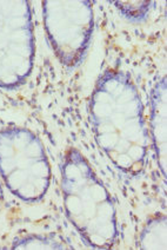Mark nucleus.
Segmentation results:
<instances>
[{
    "mask_svg": "<svg viewBox=\"0 0 167 250\" xmlns=\"http://www.w3.org/2000/svg\"><path fill=\"white\" fill-rule=\"evenodd\" d=\"M63 186L65 206L79 231L92 246H110L115 236L114 208L78 152H71L65 163Z\"/></svg>",
    "mask_w": 167,
    "mask_h": 250,
    "instance_id": "f257e3e1",
    "label": "nucleus"
},
{
    "mask_svg": "<svg viewBox=\"0 0 167 250\" xmlns=\"http://www.w3.org/2000/svg\"><path fill=\"white\" fill-rule=\"evenodd\" d=\"M166 84L165 79L155 89L153 98V112H152V129L155 139V146L159 157L166 153Z\"/></svg>",
    "mask_w": 167,
    "mask_h": 250,
    "instance_id": "f03ea898",
    "label": "nucleus"
}]
</instances>
